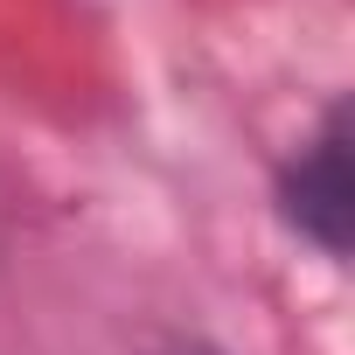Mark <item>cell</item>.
Returning <instances> with one entry per match:
<instances>
[{
    "label": "cell",
    "mask_w": 355,
    "mask_h": 355,
    "mask_svg": "<svg viewBox=\"0 0 355 355\" xmlns=\"http://www.w3.org/2000/svg\"><path fill=\"white\" fill-rule=\"evenodd\" d=\"M272 202L286 216V230L300 244H313L320 258H348V237H355V174H348V105L334 98L320 112V125L279 160V182H272Z\"/></svg>",
    "instance_id": "6da1fadb"
},
{
    "label": "cell",
    "mask_w": 355,
    "mask_h": 355,
    "mask_svg": "<svg viewBox=\"0 0 355 355\" xmlns=\"http://www.w3.org/2000/svg\"><path fill=\"white\" fill-rule=\"evenodd\" d=\"M160 355H230V348H216V341H167Z\"/></svg>",
    "instance_id": "7a4b0ae2"
}]
</instances>
